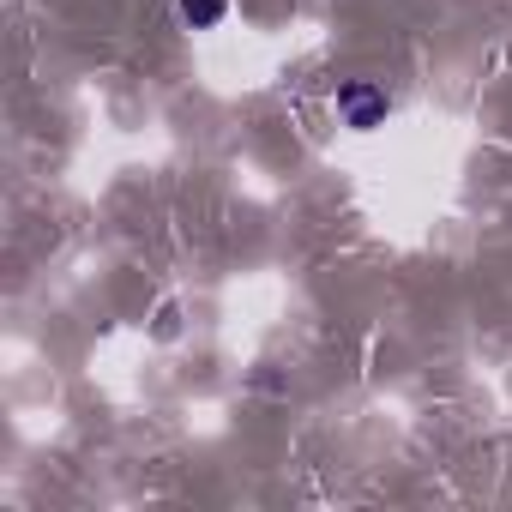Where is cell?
<instances>
[{"instance_id": "2", "label": "cell", "mask_w": 512, "mask_h": 512, "mask_svg": "<svg viewBox=\"0 0 512 512\" xmlns=\"http://www.w3.org/2000/svg\"><path fill=\"white\" fill-rule=\"evenodd\" d=\"M175 7H181V25H193V31L223 25V0H175Z\"/></svg>"}, {"instance_id": "1", "label": "cell", "mask_w": 512, "mask_h": 512, "mask_svg": "<svg viewBox=\"0 0 512 512\" xmlns=\"http://www.w3.org/2000/svg\"><path fill=\"white\" fill-rule=\"evenodd\" d=\"M386 109H392V103H386V91H380V85H368V79H356V85H344V91H338V115H344L350 127H380V121H386Z\"/></svg>"}]
</instances>
